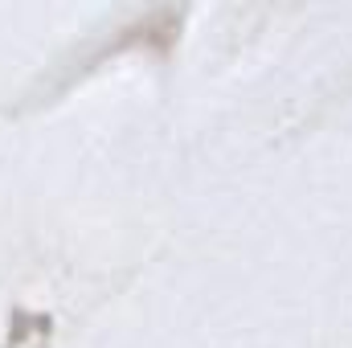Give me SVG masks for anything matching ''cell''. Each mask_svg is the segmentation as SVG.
I'll return each instance as SVG.
<instances>
[{
    "label": "cell",
    "instance_id": "obj_1",
    "mask_svg": "<svg viewBox=\"0 0 352 348\" xmlns=\"http://www.w3.org/2000/svg\"><path fill=\"white\" fill-rule=\"evenodd\" d=\"M180 21H184V12H180V8H152V12H144L140 21H131V25L115 29V37L94 41L90 50L74 54L70 62H62V66H58V78H54L50 87H37L33 94H29V102H50L54 94H62L74 78L90 74L94 66H102L107 58H115V54H123V50H152V54H168V50L176 45V37H180Z\"/></svg>",
    "mask_w": 352,
    "mask_h": 348
},
{
    "label": "cell",
    "instance_id": "obj_2",
    "mask_svg": "<svg viewBox=\"0 0 352 348\" xmlns=\"http://www.w3.org/2000/svg\"><path fill=\"white\" fill-rule=\"evenodd\" d=\"M54 340V320L45 312H29V307H16L8 316V336L4 348H50Z\"/></svg>",
    "mask_w": 352,
    "mask_h": 348
}]
</instances>
